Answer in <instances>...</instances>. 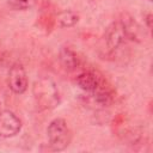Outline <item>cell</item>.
Wrapping results in <instances>:
<instances>
[{
  "label": "cell",
  "mask_w": 153,
  "mask_h": 153,
  "mask_svg": "<svg viewBox=\"0 0 153 153\" xmlns=\"http://www.w3.org/2000/svg\"><path fill=\"white\" fill-rule=\"evenodd\" d=\"M36 104L42 110L55 109L60 104V92L56 82L49 76L37 79L32 86Z\"/></svg>",
  "instance_id": "1"
},
{
  "label": "cell",
  "mask_w": 153,
  "mask_h": 153,
  "mask_svg": "<svg viewBox=\"0 0 153 153\" xmlns=\"http://www.w3.org/2000/svg\"><path fill=\"white\" fill-rule=\"evenodd\" d=\"M47 136L49 140V145L54 151H63L71 142L72 134L67 122L63 118H54L48 128Z\"/></svg>",
  "instance_id": "2"
},
{
  "label": "cell",
  "mask_w": 153,
  "mask_h": 153,
  "mask_svg": "<svg viewBox=\"0 0 153 153\" xmlns=\"http://www.w3.org/2000/svg\"><path fill=\"white\" fill-rule=\"evenodd\" d=\"M76 85L85 92L92 94L106 85L104 78L94 71H84L76 75Z\"/></svg>",
  "instance_id": "3"
},
{
  "label": "cell",
  "mask_w": 153,
  "mask_h": 153,
  "mask_svg": "<svg viewBox=\"0 0 153 153\" xmlns=\"http://www.w3.org/2000/svg\"><path fill=\"white\" fill-rule=\"evenodd\" d=\"M7 82L11 91L14 92L16 94H23L27 90V86H29L27 75L24 67L20 63L12 65V67L8 71Z\"/></svg>",
  "instance_id": "4"
},
{
  "label": "cell",
  "mask_w": 153,
  "mask_h": 153,
  "mask_svg": "<svg viewBox=\"0 0 153 153\" xmlns=\"http://www.w3.org/2000/svg\"><path fill=\"white\" fill-rule=\"evenodd\" d=\"M22 129L20 118L12 111L5 110L0 112V137L10 139L19 134Z\"/></svg>",
  "instance_id": "5"
},
{
  "label": "cell",
  "mask_w": 153,
  "mask_h": 153,
  "mask_svg": "<svg viewBox=\"0 0 153 153\" xmlns=\"http://www.w3.org/2000/svg\"><path fill=\"white\" fill-rule=\"evenodd\" d=\"M127 39H128L127 33H126L124 27L120 20L114 22L108 26V29L105 31V42L110 50L118 49L122 44H124V42Z\"/></svg>",
  "instance_id": "6"
},
{
  "label": "cell",
  "mask_w": 153,
  "mask_h": 153,
  "mask_svg": "<svg viewBox=\"0 0 153 153\" xmlns=\"http://www.w3.org/2000/svg\"><path fill=\"white\" fill-rule=\"evenodd\" d=\"M59 60L62 67L67 71H74L80 65V59L78 54L69 47H62L59 51Z\"/></svg>",
  "instance_id": "7"
},
{
  "label": "cell",
  "mask_w": 153,
  "mask_h": 153,
  "mask_svg": "<svg viewBox=\"0 0 153 153\" xmlns=\"http://www.w3.org/2000/svg\"><path fill=\"white\" fill-rule=\"evenodd\" d=\"M56 22L61 27H72L79 22V14L71 10H65L57 13Z\"/></svg>",
  "instance_id": "8"
},
{
  "label": "cell",
  "mask_w": 153,
  "mask_h": 153,
  "mask_svg": "<svg viewBox=\"0 0 153 153\" xmlns=\"http://www.w3.org/2000/svg\"><path fill=\"white\" fill-rule=\"evenodd\" d=\"M37 0H7V4L11 8L17 11L30 10L36 5Z\"/></svg>",
  "instance_id": "9"
},
{
  "label": "cell",
  "mask_w": 153,
  "mask_h": 153,
  "mask_svg": "<svg viewBox=\"0 0 153 153\" xmlns=\"http://www.w3.org/2000/svg\"><path fill=\"white\" fill-rule=\"evenodd\" d=\"M146 24H147V27L148 29H151L152 27V14L151 13H148L147 16H146Z\"/></svg>",
  "instance_id": "10"
},
{
  "label": "cell",
  "mask_w": 153,
  "mask_h": 153,
  "mask_svg": "<svg viewBox=\"0 0 153 153\" xmlns=\"http://www.w3.org/2000/svg\"><path fill=\"white\" fill-rule=\"evenodd\" d=\"M0 105H1V104H0ZM0 112H1V110H0Z\"/></svg>",
  "instance_id": "11"
}]
</instances>
